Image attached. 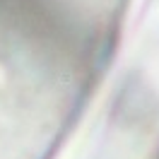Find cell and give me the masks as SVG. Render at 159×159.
Returning a JSON list of instances; mask_svg holds the SVG:
<instances>
[{
    "instance_id": "obj_1",
    "label": "cell",
    "mask_w": 159,
    "mask_h": 159,
    "mask_svg": "<svg viewBox=\"0 0 159 159\" xmlns=\"http://www.w3.org/2000/svg\"><path fill=\"white\" fill-rule=\"evenodd\" d=\"M0 24L70 65H87L97 43L60 0H0Z\"/></svg>"
}]
</instances>
